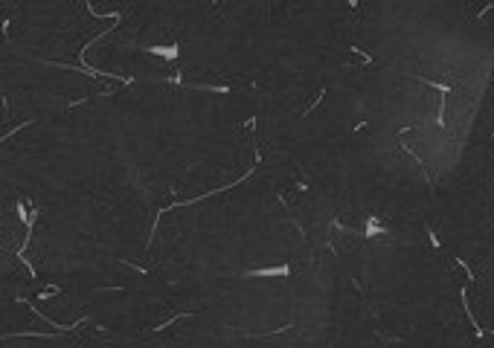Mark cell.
Instances as JSON below:
<instances>
[{"mask_svg":"<svg viewBox=\"0 0 494 348\" xmlns=\"http://www.w3.org/2000/svg\"><path fill=\"white\" fill-rule=\"evenodd\" d=\"M148 52H157V55H163V58H177L180 55V46L177 44H172L169 49H163V46H145Z\"/></svg>","mask_w":494,"mask_h":348,"instance_id":"3957f363","label":"cell"},{"mask_svg":"<svg viewBox=\"0 0 494 348\" xmlns=\"http://www.w3.org/2000/svg\"><path fill=\"white\" fill-rule=\"evenodd\" d=\"M26 125H32V119H29V122H20V125H17V128H12V131H6V134H3V142H6V139H12V136H15L17 131H23Z\"/></svg>","mask_w":494,"mask_h":348,"instance_id":"ba28073f","label":"cell"},{"mask_svg":"<svg viewBox=\"0 0 494 348\" xmlns=\"http://www.w3.org/2000/svg\"><path fill=\"white\" fill-rule=\"evenodd\" d=\"M425 232H428V241H430V247H433V250H439V247H442V241H439V235H436V232H433L430 227H425Z\"/></svg>","mask_w":494,"mask_h":348,"instance_id":"52a82bcc","label":"cell"},{"mask_svg":"<svg viewBox=\"0 0 494 348\" xmlns=\"http://www.w3.org/2000/svg\"><path fill=\"white\" fill-rule=\"evenodd\" d=\"M346 6H352V9H358V0H346Z\"/></svg>","mask_w":494,"mask_h":348,"instance_id":"30bf717a","label":"cell"},{"mask_svg":"<svg viewBox=\"0 0 494 348\" xmlns=\"http://www.w3.org/2000/svg\"><path fill=\"white\" fill-rule=\"evenodd\" d=\"M492 9H494V3H486V6H483L477 15H474V17H477V20H483V17H486V12H492Z\"/></svg>","mask_w":494,"mask_h":348,"instance_id":"9c48e42d","label":"cell"},{"mask_svg":"<svg viewBox=\"0 0 494 348\" xmlns=\"http://www.w3.org/2000/svg\"><path fill=\"white\" fill-rule=\"evenodd\" d=\"M460 299L465 302V314H468V319H471V325H474V334H477V337H486V331L477 325V319H474V314H471V305H468V290H465V287L460 290Z\"/></svg>","mask_w":494,"mask_h":348,"instance_id":"7a4b0ae2","label":"cell"},{"mask_svg":"<svg viewBox=\"0 0 494 348\" xmlns=\"http://www.w3.org/2000/svg\"><path fill=\"white\" fill-rule=\"evenodd\" d=\"M192 90H209V93H233L230 84H192Z\"/></svg>","mask_w":494,"mask_h":348,"instance_id":"277c9868","label":"cell"},{"mask_svg":"<svg viewBox=\"0 0 494 348\" xmlns=\"http://www.w3.org/2000/svg\"><path fill=\"white\" fill-rule=\"evenodd\" d=\"M244 276H250V279H271V276H291V267H288V264H279V267H262V270H247Z\"/></svg>","mask_w":494,"mask_h":348,"instance_id":"6da1fadb","label":"cell"},{"mask_svg":"<svg viewBox=\"0 0 494 348\" xmlns=\"http://www.w3.org/2000/svg\"><path fill=\"white\" fill-rule=\"evenodd\" d=\"M349 49H352L355 55H361V61H364V64H372V61H375V58H372V55H369L364 46H349Z\"/></svg>","mask_w":494,"mask_h":348,"instance_id":"8992f818","label":"cell"},{"mask_svg":"<svg viewBox=\"0 0 494 348\" xmlns=\"http://www.w3.org/2000/svg\"><path fill=\"white\" fill-rule=\"evenodd\" d=\"M323 99H326V87H320V93H317V96H314V102H311V105H308V107H305V113H303V116H311V113H314V110H317V105H320V102H323Z\"/></svg>","mask_w":494,"mask_h":348,"instance_id":"5b68a950","label":"cell"},{"mask_svg":"<svg viewBox=\"0 0 494 348\" xmlns=\"http://www.w3.org/2000/svg\"><path fill=\"white\" fill-rule=\"evenodd\" d=\"M492 136H494V134H492Z\"/></svg>","mask_w":494,"mask_h":348,"instance_id":"8fae6325","label":"cell"}]
</instances>
